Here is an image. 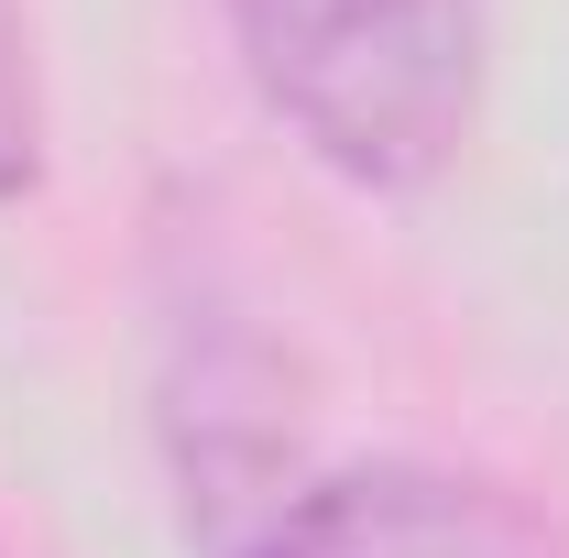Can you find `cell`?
I'll return each mask as SVG.
<instances>
[{
  "label": "cell",
  "instance_id": "obj_3",
  "mask_svg": "<svg viewBox=\"0 0 569 558\" xmlns=\"http://www.w3.org/2000/svg\"><path fill=\"white\" fill-rule=\"evenodd\" d=\"M44 187V88H33V33L22 0H0V209Z\"/></svg>",
  "mask_w": 569,
  "mask_h": 558
},
{
  "label": "cell",
  "instance_id": "obj_1",
  "mask_svg": "<svg viewBox=\"0 0 569 558\" xmlns=\"http://www.w3.org/2000/svg\"><path fill=\"white\" fill-rule=\"evenodd\" d=\"M252 99L361 198H417L460 165L482 99L471 0H219Z\"/></svg>",
  "mask_w": 569,
  "mask_h": 558
},
{
  "label": "cell",
  "instance_id": "obj_2",
  "mask_svg": "<svg viewBox=\"0 0 569 558\" xmlns=\"http://www.w3.org/2000/svg\"><path fill=\"white\" fill-rule=\"evenodd\" d=\"M219 558H569L537 504L438 460H351L318 482H274Z\"/></svg>",
  "mask_w": 569,
  "mask_h": 558
}]
</instances>
